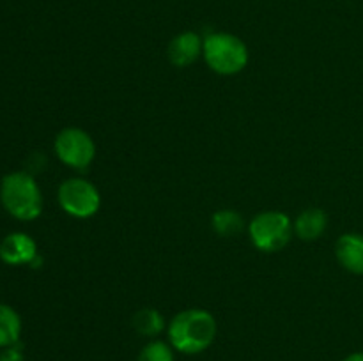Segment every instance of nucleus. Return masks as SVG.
I'll return each instance as SVG.
<instances>
[{"instance_id": "8", "label": "nucleus", "mask_w": 363, "mask_h": 361, "mask_svg": "<svg viewBox=\"0 0 363 361\" xmlns=\"http://www.w3.org/2000/svg\"><path fill=\"white\" fill-rule=\"evenodd\" d=\"M204 38L194 30H184L169 42L167 55L176 67H188L202 55Z\"/></svg>"}, {"instance_id": "3", "label": "nucleus", "mask_w": 363, "mask_h": 361, "mask_svg": "<svg viewBox=\"0 0 363 361\" xmlns=\"http://www.w3.org/2000/svg\"><path fill=\"white\" fill-rule=\"evenodd\" d=\"M202 55L215 73L225 76L241 73L248 64L247 45L230 32H211L206 35Z\"/></svg>"}, {"instance_id": "13", "label": "nucleus", "mask_w": 363, "mask_h": 361, "mask_svg": "<svg viewBox=\"0 0 363 361\" xmlns=\"http://www.w3.org/2000/svg\"><path fill=\"white\" fill-rule=\"evenodd\" d=\"M211 227L218 236L230 237L241 232L245 227L243 216L233 209H220L211 216Z\"/></svg>"}, {"instance_id": "1", "label": "nucleus", "mask_w": 363, "mask_h": 361, "mask_svg": "<svg viewBox=\"0 0 363 361\" xmlns=\"http://www.w3.org/2000/svg\"><path fill=\"white\" fill-rule=\"evenodd\" d=\"M169 343L179 353L201 354L211 347L216 336V321L208 310L188 308L169 322Z\"/></svg>"}, {"instance_id": "12", "label": "nucleus", "mask_w": 363, "mask_h": 361, "mask_svg": "<svg viewBox=\"0 0 363 361\" xmlns=\"http://www.w3.org/2000/svg\"><path fill=\"white\" fill-rule=\"evenodd\" d=\"M131 324H133V329L138 335L152 338V336H158L165 329L167 322L165 317L156 308H142L133 315Z\"/></svg>"}, {"instance_id": "14", "label": "nucleus", "mask_w": 363, "mask_h": 361, "mask_svg": "<svg viewBox=\"0 0 363 361\" xmlns=\"http://www.w3.org/2000/svg\"><path fill=\"white\" fill-rule=\"evenodd\" d=\"M137 361H174L172 345L162 340H152L138 354Z\"/></svg>"}, {"instance_id": "4", "label": "nucleus", "mask_w": 363, "mask_h": 361, "mask_svg": "<svg viewBox=\"0 0 363 361\" xmlns=\"http://www.w3.org/2000/svg\"><path fill=\"white\" fill-rule=\"evenodd\" d=\"M248 234L257 250L275 253L287 246L294 234V223L284 212L264 211L248 223Z\"/></svg>"}, {"instance_id": "16", "label": "nucleus", "mask_w": 363, "mask_h": 361, "mask_svg": "<svg viewBox=\"0 0 363 361\" xmlns=\"http://www.w3.org/2000/svg\"><path fill=\"white\" fill-rule=\"evenodd\" d=\"M342 361H363V353H353L344 357Z\"/></svg>"}, {"instance_id": "15", "label": "nucleus", "mask_w": 363, "mask_h": 361, "mask_svg": "<svg viewBox=\"0 0 363 361\" xmlns=\"http://www.w3.org/2000/svg\"><path fill=\"white\" fill-rule=\"evenodd\" d=\"M0 361H25L21 345L14 343V345L2 349V353H0Z\"/></svg>"}, {"instance_id": "7", "label": "nucleus", "mask_w": 363, "mask_h": 361, "mask_svg": "<svg viewBox=\"0 0 363 361\" xmlns=\"http://www.w3.org/2000/svg\"><path fill=\"white\" fill-rule=\"evenodd\" d=\"M38 255V244L25 232L7 234L0 243V260L7 265H30Z\"/></svg>"}, {"instance_id": "2", "label": "nucleus", "mask_w": 363, "mask_h": 361, "mask_svg": "<svg viewBox=\"0 0 363 361\" xmlns=\"http://www.w3.org/2000/svg\"><path fill=\"white\" fill-rule=\"evenodd\" d=\"M0 202L20 222H32L43 212L41 188L27 172H11L4 177L0 183Z\"/></svg>"}, {"instance_id": "10", "label": "nucleus", "mask_w": 363, "mask_h": 361, "mask_svg": "<svg viewBox=\"0 0 363 361\" xmlns=\"http://www.w3.org/2000/svg\"><path fill=\"white\" fill-rule=\"evenodd\" d=\"M328 227V216L323 209L311 207L305 209L294 222V234L301 241H315L323 236Z\"/></svg>"}, {"instance_id": "9", "label": "nucleus", "mask_w": 363, "mask_h": 361, "mask_svg": "<svg viewBox=\"0 0 363 361\" xmlns=\"http://www.w3.org/2000/svg\"><path fill=\"white\" fill-rule=\"evenodd\" d=\"M337 260L344 269L353 275H363V236L362 234H344L335 244Z\"/></svg>"}, {"instance_id": "11", "label": "nucleus", "mask_w": 363, "mask_h": 361, "mask_svg": "<svg viewBox=\"0 0 363 361\" xmlns=\"http://www.w3.org/2000/svg\"><path fill=\"white\" fill-rule=\"evenodd\" d=\"M21 335V317L9 304L0 303V349L18 343Z\"/></svg>"}, {"instance_id": "5", "label": "nucleus", "mask_w": 363, "mask_h": 361, "mask_svg": "<svg viewBox=\"0 0 363 361\" xmlns=\"http://www.w3.org/2000/svg\"><path fill=\"white\" fill-rule=\"evenodd\" d=\"M59 204L73 218H91L99 211L101 195L98 188L82 177L66 179L59 186Z\"/></svg>"}, {"instance_id": "6", "label": "nucleus", "mask_w": 363, "mask_h": 361, "mask_svg": "<svg viewBox=\"0 0 363 361\" xmlns=\"http://www.w3.org/2000/svg\"><path fill=\"white\" fill-rule=\"evenodd\" d=\"M55 154L66 166L84 170L94 161L96 144L87 131L80 127H64L55 137Z\"/></svg>"}]
</instances>
